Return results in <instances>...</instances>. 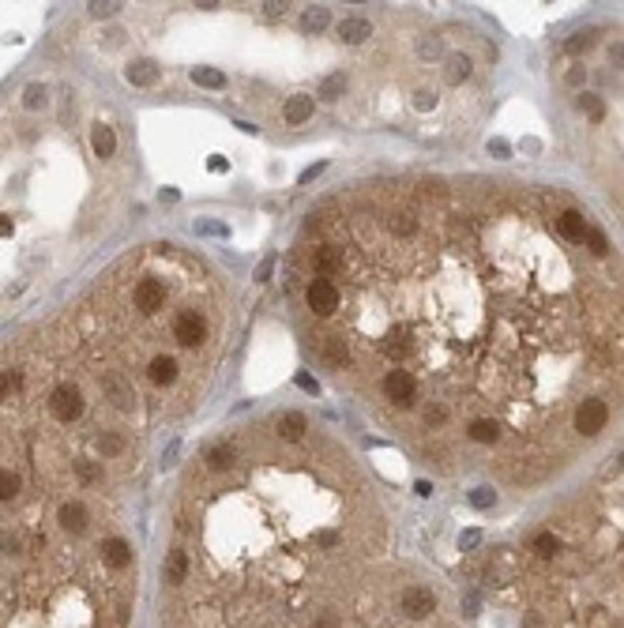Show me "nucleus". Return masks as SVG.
I'll return each mask as SVG.
<instances>
[{
    "label": "nucleus",
    "instance_id": "nucleus-17",
    "mask_svg": "<svg viewBox=\"0 0 624 628\" xmlns=\"http://www.w3.org/2000/svg\"><path fill=\"white\" fill-rule=\"evenodd\" d=\"M203 459H207L211 470H233V463H237V448H233L230 440H226V444H215V448H207Z\"/></svg>",
    "mask_w": 624,
    "mask_h": 628
},
{
    "label": "nucleus",
    "instance_id": "nucleus-30",
    "mask_svg": "<svg viewBox=\"0 0 624 628\" xmlns=\"http://www.w3.org/2000/svg\"><path fill=\"white\" fill-rule=\"evenodd\" d=\"M8 391H11V376H8L4 369H0V403L8 399Z\"/></svg>",
    "mask_w": 624,
    "mask_h": 628
},
{
    "label": "nucleus",
    "instance_id": "nucleus-16",
    "mask_svg": "<svg viewBox=\"0 0 624 628\" xmlns=\"http://www.w3.org/2000/svg\"><path fill=\"white\" fill-rule=\"evenodd\" d=\"M282 117H286V124H305V121H312V98H309V95H294V98L286 102Z\"/></svg>",
    "mask_w": 624,
    "mask_h": 628
},
{
    "label": "nucleus",
    "instance_id": "nucleus-11",
    "mask_svg": "<svg viewBox=\"0 0 624 628\" xmlns=\"http://www.w3.org/2000/svg\"><path fill=\"white\" fill-rule=\"evenodd\" d=\"M335 34H339L347 46H361V42H369V38H373V23L350 16V19H342L339 27H335Z\"/></svg>",
    "mask_w": 624,
    "mask_h": 628
},
{
    "label": "nucleus",
    "instance_id": "nucleus-34",
    "mask_svg": "<svg viewBox=\"0 0 624 628\" xmlns=\"http://www.w3.org/2000/svg\"><path fill=\"white\" fill-rule=\"evenodd\" d=\"M207 169H215V174H218V169H226V159H218V154H211V162H207Z\"/></svg>",
    "mask_w": 624,
    "mask_h": 628
},
{
    "label": "nucleus",
    "instance_id": "nucleus-23",
    "mask_svg": "<svg viewBox=\"0 0 624 628\" xmlns=\"http://www.w3.org/2000/svg\"><path fill=\"white\" fill-rule=\"evenodd\" d=\"M23 106H26V110L46 106V87H42V83H26V90H23Z\"/></svg>",
    "mask_w": 624,
    "mask_h": 628
},
{
    "label": "nucleus",
    "instance_id": "nucleus-26",
    "mask_svg": "<svg viewBox=\"0 0 624 628\" xmlns=\"http://www.w3.org/2000/svg\"><path fill=\"white\" fill-rule=\"evenodd\" d=\"M324 166H327V162H316V166H309V169H305V174H301L297 181H301V185H312V177H320V174H324Z\"/></svg>",
    "mask_w": 624,
    "mask_h": 628
},
{
    "label": "nucleus",
    "instance_id": "nucleus-32",
    "mask_svg": "<svg viewBox=\"0 0 624 628\" xmlns=\"http://www.w3.org/2000/svg\"><path fill=\"white\" fill-rule=\"evenodd\" d=\"M477 538H482V534H477V531H467V534H462V545L470 549V545H477Z\"/></svg>",
    "mask_w": 624,
    "mask_h": 628
},
{
    "label": "nucleus",
    "instance_id": "nucleus-5",
    "mask_svg": "<svg viewBox=\"0 0 624 628\" xmlns=\"http://www.w3.org/2000/svg\"><path fill=\"white\" fill-rule=\"evenodd\" d=\"M174 339L181 346H203L207 339H211V324L200 309H181L177 316H174Z\"/></svg>",
    "mask_w": 624,
    "mask_h": 628
},
{
    "label": "nucleus",
    "instance_id": "nucleus-4",
    "mask_svg": "<svg viewBox=\"0 0 624 628\" xmlns=\"http://www.w3.org/2000/svg\"><path fill=\"white\" fill-rule=\"evenodd\" d=\"M305 301L316 316H335L342 309V290L335 279H324V275H312L309 279V290H305Z\"/></svg>",
    "mask_w": 624,
    "mask_h": 628
},
{
    "label": "nucleus",
    "instance_id": "nucleus-36",
    "mask_svg": "<svg viewBox=\"0 0 624 628\" xmlns=\"http://www.w3.org/2000/svg\"><path fill=\"white\" fill-rule=\"evenodd\" d=\"M297 384H301V388H305V391H316V380H309V376H305V373H301V376H297Z\"/></svg>",
    "mask_w": 624,
    "mask_h": 628
},
{
    "label": "nucleus",
    "instance_id": "nucleus-8",
    "mask_svg": "<svg viewBox=\"0 0 624 628\" xmlns=\"http://www.w3.org/2000/svg\"><path fill=\"white\" fill-rule=\"evenodd\" d=\"M312 267H316V275H324V279L339 275V271H342V248H339V245H320V248H312Z\"/></svg>",
    "mask_w": 624,
    "mask_h": 628
},
{
    "label": "nucleus",
    "instance_id": "nucleus-25",
    "mask_svg": "<svg viewBox=\"0 0 624 628\" xmlns=\"http://www.w3.org/2000/svg\"><path fill=\"white\" fill-rule=\"evenodd\" d=\"M470 504H474V508H493V504H497V493H493V489H474V493H470Z\"/></svg>",
    "mask_w": 624,
    "mask_h": 628
},
{
    "label": "nucleus",
    "instance_id": "nucleus-19",
    "mask_svg": "<svg viewBox=\"0 0 624 628\" xmlns=\"http://www.w3.org/2000/svg\"><path fill=\"white\" fill-rule=\"evenodd\" d=\"M19 489H23V478H19L11 467H0V504L11 501V496H16Z\"/></svg>",
    "mask_w": 624,
    "mask_h": 628
},
{
    "label": "nucleus",
    "instance_id": "nucleus-12",
    "mask_svg": "<svg viewBox=\"0 0 624 628\" xmlns=\"http://www.w3.org/2000/svg\"><path fill=\"white\" fill-rule=\"evenodd\" d=\"M189 572H192V560H189V549H169V557H166V580L181 587L184 580H189Z\"/></svg>",
    "mask_w": 624,
    "mask_h": 628
},
{
    "label": "nucleus",
    "instance_id": "nucleus-3",
    "mask_svg": "<svg viewBox=\"0 0 624 628\" xmlns=\"http://www.w3.org/2000/svg\"><path fill=\"white\" fill-rule=\"evenodd\" d=\"M46 407H49V417L53 422H60V425H72V422H79L83 417V391H79L72 380H64V384H57L49 391V399H46Z\"/></svg>",
    "mask_w": 624,
    "mask_h": 628
},
{
    "label": "nucleus",
    "instance_id": "nucleus-6",
    "mask_svg": "<svg viewBox=\"0 0 624 628\" xmlns=\"http://www.w3.org/2000/svg\"><path fill=\"white\" fill-rule=\"evenodd\" d=\"M132 305H136V312H143V316L162 312V305H166V282L154 279V275H143V279L132 286Z\"/></svg>",
    "mask_w": 624,
    "mask_h": 628
},
{
    "label": "nucleus",
    "instance_id": "nucleus-15",
    "mask_svg": "<svg viewBox=\"0 0 624 628\" xmlns=\"http://www.w3.org/2000/svg\"><path fill=\"white\" fill-rule=\"evenodd\" d=\"M125 80L132 87H151L158 80V64L154 60H132L128 68H125Z\"/></svg>",
    "mask_w": 624,
    "mask_h": 628
},
{
    "label": "nucleus",
    "instance_id": "nucleus-9",
    "mask_svg": "<svg viewBox=\"0 0 624 628\" xmlns=\"http://www.w3.org/2000/svg\"><path fill=\"white\" fill-rule=\"evenodd\" d=\"M57 519H60V527L68 531V534H83L87 523H90V512H87L79 501H64L60 512H57Z\"/></svg>",
    "mask_w": 624,
    "mask_h": 628
},
{
    "label": "nucleus",
    "instance_id": "nucleus-10",
    "mask_svg": "<svg viewBox=\"0 0 624 628\" xmlns=\"http://www.w3.org/2000/svg\"><path fill=\"white\" fill-rule=\"evenodd\" d=\"M147 376H151V384H158V388H169L181 376V365H177V358H169V354H158V358H151V369H147Z\"/></svg>",
    "mask_w": 624,
    "mask_h": 628
},
{
    "label": "nucleus",
    "instance_id": "nucleus-37",
    "mask_svg": "<svg viewBox=\"0 0 624 628\" xmlns=\"http://www.w3.org/2000/svg\"><path fill=\"white\" fill-rule=\"evenodd\" d=\"M4 233H11V222H8V218H0V238H4Z\"/></svg>",
    "mask_w": 624,
    "mask_h": 628
},
{
    "label": "nucleus",
    "instance_id": "nucleus-28",
    "mask_svg": "<svg viewBox=\"0 0 624 628\" xmlns=\"http://www.w3.org/2000/svg\"><path fill=\"white\" fill-rule=\"evenodd\" d=\"M121 8V4H90V16H98V19H105V16H113V11Z\"/></svg>",
    "mask_w": 624,
    "mask_h": 628
},
{
    "label": "nucleus",
    "instance_id": "nucleus-20",
    "mask_svg": "<svg viewBox=\"0 0 624 628\" xmlns=\"http://www.w3.org/2000/svg\"><path fill=\"white\" fill-rule=\"evenodd\" d=\"M192 83L196 87H207V90H222L226 87V75L218 68H192Z\"/></svg>",
    "mask_w": 624,
    "mask_h": 628
},
{
    "label": "nucleus",
    "instance_id": "nucleus-24",
    "mask_svg": "<svg viewBox=\"0 0 624 628\" xmlns=\"http://www.w3.org/2000/svg\"><path fill=\"white\" fill-rule=\"evenodd\" d=\"M324 27H327V8L305 11V31H324Z\"/></svg>",
    "mask_w": 624,
    "mask_h": 628
},
{
    "label": "nucleus",
    "instance_id": "nucleus-7",
    "mask_svg": "<svg viewBox=\"0 0 624 628\" xmlns=\"http://www.w3.org/2000/svg\"><path fill=\"white\" fill-rule=\"evenodd\" d=\"M98 553H102V565L113 568V572L132 568V545H128L125 538H105V542L98 545Z\"/></svg>",
    "mask_w": 624,
    "mask_h": 628
},
{
    "label": "nucleus",
    "instance_id": "nucleus-21",
    "mask_svg": "<svg viewBox=\"0 0 624 628\" xmlns=\"http://www.w3.org/2000/svg\"><path fill=\"white\" fill-rule=\"evenodd\" d=\"M342 90H347V75H342V72H331L327 80L320 83V98H324V102H339Z\"/></svg>",
    "mask_w": 624,
    "mask_h": 628
},
{
    "label": "nucleus",
    "instance_id": "nucleus-35",
    "mask_svg": "<svg viewBox=\"0 0 624 628\" xmlns=\"http://www.w3.org/2000/svg\"><path fill=\"white\" fill-rule=\"evenodd\" d=\"M177 452H181V448H177V444H169V452H166V459H162V467H169V463H174V459H177Z\"/></svg>",
    "mask_w": 624,
    "mask_h": 628
},
{
    "label": "nucleus",
    "instance_id": "nucleus-1",
    "mask_svg": "<svg viewBox=\"0 0 624 628\" xmlns=\"http://www.w3.org/2000/svg\"><path fill=\"white\" fill-rule=\"evenodd\" d=\"M395 196L373 215L376 264L354 267V369L418 380L425 463L451 433L493 422L504 478L538 481L568 455L587 399L624 391V279L556 233L549 196H455L444 185Z\"/></svg>",
    "mask_w": 624,
    "mask_h": 628
},
{
    "label": "nucleus",
    "instance_id": "nucleus-2",
    "mask_svg": "<svg viewBox=\"0 0 624 628\" xmlns=\"http://www.w3.org/2000/svg\"><path fill=\"white\" fill-rule=\"evenodd\" d=\"M549 531L523 628H624V455Z\"/></svg>",
    "mask_w": 624,
    "mask_h": 628
},
{
    "label": "nucleus",
    "instance_id": "nucleus-33",
    "mask_svg": "<svg viewBox=\"0 0 624 628\" xmlns=\"http://www.w3.org/2000/svg\"><path fill=\"white\" fill-rule=\"evenodd\" d=\"M263 11H268V16L275 19V16H282V11H286V4H263Z\"/></svg>",
    "mask_w": 624,
    "mask_h": 628
},
{
    "label": "nucleus",
    "instance_id": "nucleus-22",
    "mask_svg": "<svg viewBox=\"0 0 624 628\" xmlns=\"http://www.w3.org/2000/svg\"><path fill=\"white\" fill-rule=\"evenodd\" d=\"M75 478L83 481V486H98V481H102V467L95 459H75Z\"/></svg>",
    "mask_w": 624,
    "mask_h": 628
},
{
    "label": "nucleus",
    "instance_id": "nucleus-29",
    "mask_svg": "<svg viewBox=\"0 0 624 628\" xmlns=\"http://www.w3.org/2000/svg\"><path fill=\"white\" fill-rule=\"evenodd\" d=\"M489 151H493L497 159H508V143H504V139H493V143H489Z\"/></svg>",
    "mask_w": 624,
    "mask_h": 628
},
{
    "label": "nucleus",
    "instance_id": "nucleus-13",
    "mask_svg": "<svg viewBox=\"0 0 624 628\" xmlns=\"http://www.w3.org/2000/svg\"><path fill=\"white\" fill-rule=\"evenodd\" d=\"M305 429H309V417L297 414V410H286L282 417H278V437L282 440H305Z\"/></svg>",
    "mask_w": 624,
    "mask_h": 628
},
{
    "label": "nucleus",
    "instance_id": "nucleus-31",
    "mask_svg": "<svg viewBox=\"0 0 624 628\" xmlns=\"http://www.w3.org/2000/svg\"><path fill=\"white\" fill-rule=\"evenodd\" d=\"M271 267H275V260H263V264H260V271H256V279H260V282H268Z\"/></svg>",
    "mask_w": 624,
    "mask_h": 628
},
{
    "label": "nucleus",
    "instance_id": "nucleus-27",
    "mask_svg": "<svg viewBox=\"0 0 624 628\" xmlns=\"http://www.w3.org/2000/svg\"><path fill=\"white\" fill-rule=\"evenodd\" d=\"M196 230H200V233H215V238H226V233H230L226 226H218V222H200Z\"/></svg>",
    "mask_w": 624,
    "mask_h": 628
},
{
    "label": "nucleus",
    "instance_id": "nucleus-18",
    "mask_svg": "<svg viewBox=\"0 0 624 628\" xmlns=\"http://www.w3.org/2000/svg\"><path fill=\"white\" fill-rule=\"evenodd\" d=\"M90 147H95L98 159H113V151H117V136H113V128H110V124H95Z\"/></svg>",
    "mask_w": 624,
    "mask_h": 628
},
{
    "label": "nucleus",
    "instance_id": "nucleus-14",
    "mask_svg": "<svg viewBox=\"0 0 624 628\" xmlns=\"http://www.w3.org/2000/svg\"><path fill=\"white\" fill-rule=\"evenodd\" d=\"M95 444H98V452L105 455V459H121V455L128 452V437L117 433V429H102Z\"/></svg>",
    "mask_w": 624,
    "mask_h": 628
}]
</instances>
